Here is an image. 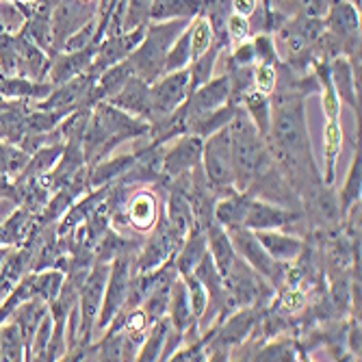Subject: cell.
Segmentation results:
<instances>
[{
	"mask_svg": "<svg viewBox=\"0 0 362 362\" xmlns=\"http://www.w3.org/2000/svg\"><path fill=\"white\" fill-rule=\"evenodd\" d=\"M230 152H233V182L237 191H247L274 163L267 139L256 130L243 107L230 122Z\"/></svg>",
	"mask_w": 362,
	"mask_h": 362,
	"instance_id": "1",
	"label": "cell"
},
{
	"mask_svg": "<svg viewBox=\"0 0 362 362\" xmlns=\"http://www.w3.org/2000/svg\"><path fill=\"white\" fill-rule=\"evenodd\" d=\"M191 20H165V22H148L141 44L130 52L128 61L133 63L135 76L146 83H154L165 70V54L174 40L189 26Z\"/></svg>",
	"mask_w": 362,
	"mask_h": 362,
	"instance_id": "2",
	"label": "cell"
},
{
	"mask_svg": "<svg viewBox=\"0 0 362 362\" xmlns=\"http://www.w3.org/2000/svg\"><path fill=\"white\" fill-rule=\"evenodd\" d=\"M202 170L217 193L221 197L235 193L233 182V152H230V124L226 128H219L217 133L209 135L202 144Z\"/></svg>",
	"mask_w": 362,
	"mask_h": 362,
	"instance_id": "3",
	"label": "cell"
},
{
	"mask_svg": "<svg viewBox=\"0 0 362 362\" xmlns=\"http://www.w3.org/2000/svg\"><path fill=\"white\" fill-rule=\"evenodd\" d=\"M230 241H233L235 252L247 262V265L265 278L276 291L284 286L286 282V272H288V262H278L274 260L267 250L260 245V241L256 239L254 230L245 228V226H237V228H228L226 230Z\"/></svg>",
	"mask_w": 362,
	"mask_h": 362,
	"instance_id": "4",
	"label": "cell"
},
{
	"mask_svg": "<svg viewBox=\"0 0 362 362\" xmlns=\"http://www.w3.org/2000/svg\"><path fill=\"white\" fill-rule=\"evenodd\" d=\"M109 269H111V262H93L89 276L85 278V282L81 286V293H78L81 323H78V345L76 347L89 345L93 339V327H95L98 313H100V306H103V295H105Z\"/></svg>",
	"mask_w": 362,
	"mask_h": 362,
	"instance_id": "5",
	"label": "cell"
},
{
	"mask_svg": "<svg viewBox=\"0 0 362 362\" xmlns=\"http://www.w3.org/2000/svg\"><path fill=\"white\" fill-rule=\"evenodd\" d=\"M189 98V68L163 74L150 85V109L148 124H156L163 117L172 115Z\"/></svg>",
	"mask_w": 362,
	"mask_h": 362,
	"instance_id": "6",
	"label": "cell"
},
{
	"mask_svg": "<svg viewBox=\"0 0 362 362\" xmlns=\"http://www.w3.org/2000/svg\"><path fill=\"white\" fill-rule=\"evenodd\" d=\"M133 258H135V254H126V256H119L111 262L105 295H103V306H100V313H98V319H95L93 334L103 332L105 327L113 321V317L124 308L128 286H130V276H133Z\"/></svg>",
	"mask_w": 362,
	"mask_h": 362,
	"instance_id": "7",
	"label": "cell"
},
{
	"mask_svg": "<svg viewBox=\"0 0 362 362\" xmlns=\"http://www.w3.org/2000/svg\"><path fill=\"white\" fill-rule=\"evenodd\" d=\"M160 209H163V202L158 200L156 191H152L148 187H135L126 197L122 215L115 217L111 223L115 230L130 228L133 233L144 235V233H150V230L156 226V221L160 217Z\"/></svg>",
	"mask_w": 362,
	"mask_h": 362,
	"instance_id": "8",
	"label": "cell"
},
{
	"mask_svg": "<svg viewBox=\"0 0 362 362\" xmlns=\"http://www.w3.org/2000/svg\"><path fill=\"white\" fill-rule=\"evenodd\" d=\"M100 13V5L98 0H57L50 18V28H52V50H61L65 40L98 18Z\"/></svg>",
	"mask_w": 362,
	"mask_h": 362,
	"instance_id": "9",
	"label": "cell"
},
{
	"mask_svg": "<svg viewBox=\"0 0 362 362\" xmlns=\"http://www.w3.org/2000/svg\"><path fill=\"white\" fill-rule=\"evenodd\" d=\"M144 33H146V26H137L130 30H117V33H111V35H105L103 42L98 44L95 57L89 65L87 74L98 78L107 68H111V65L128 59L130 52L141 44Z\"/></svg>",
	"mask_w": 362,
	"mask_h": 362,
	"instance_id": "10",
	"label": "cell"
},
{
	"mask_svg": "<svg viewBox=\"0 0 362 362\" xmlns=\"http://www.w3.org/2000/svg\"><path fill=\"white\" fill-rule=\"evenodd\" d=\"M202 144L204 139L187 133V135H178L176 139L163 146V176H165V185L185 174H191L193 168L200 165Z\"/></svg>",
	"mask_w": 362,
	"mask_h": 362,
	"instance_id": "11",
	"label": "cell"
},
{
	"mask_svg": "<svg viewBox=\"0 0 362 362\" xmlns=\"http://www.w3.org/2000/svg\"><path fill=\"white\" fill-rule=\"evenodd\" d=\"M302 221H306L304 213H298L295 209L260 200V197H250V204L245 209L243 226L250 230H284V228H298Z\"/></svg>",
	"mask_w": 362,
	"mask_h": 362,
	"instance_id": "12",
	"label": "cell"
},
{
	"mask_svg": "<svg viewBox=\"0 0 362 362\" xmlns=\"http://www.w3.org/2000/svg\"><path fill=\"white\" fill-rule=\"evenodd\" d=\"M98 44H89L81 50H57L50 54V65H48V78L52 85H61L65 81H70L78 74H85L89 70V65L95 57Z\"/></svg>",
	"mask_w": 362,
	"mask_h": 362,
	"instance_id": "13",
	"label": "cell"
},
{
	"mask_svg": "<svg viewBox=\"0 0 362 362\" xmlns=\"http://www.w3.org/2000/svg\"><path fill=\"white\" fill-rule=\"evenodd\" d=\"M226 103H230V81H228V74L223 72L221 76L211 78L202 87L191 91L189 98L182 103V107H185V115L189 119L195 115L215 111V109L223 107Z\"/></svg>",
	"mask_w": 362,
	"mask_h": 362,
	"instance_id": "14",
	"label": "cell"
},
{
	"mask_svg": "<svg viewBox=\"0 0 362 362\" xmlns=\"http://www.w3.org/2000/svg\"><path fill=\"white\" fill-rule=\"evenodd\" d=\"M330 78L341 98V105H347L356 115V133H360V81H356L351 61L345 54L330 59Z\"/></svg>",
	"mask_w": 362,
	"mask_h": 362,
	"instance_id": "15",
	"label": "cell"
},
{
	"mask_svg": "<svg viewBox=\"0 0 362 362\" xmlns=\"http://www.w3.org/2000/svg\"><path fill=\"white\" fill-rule=\"evenodd\" d=\"M260 245L278 262H293L306 245V239L300 235H286L282 230H254Z\"/></svg>",
	"mask_w": 362,
	"mask_h": 362,
	"instance_id": "16",
	"label": "cell"
},
{
	"mask_svg": "<svg viewBox=\"0 0 362 362\" xmlns=\"http://www.w3.org/2000/svg\"><path fill=\"white\" fill-rule=\"evenodd\" d=\"M52 83L50 81H35V78H28V76H7L0 72V95L5 100H42L52 91Z\"/></svg>",
	"mask_w": 362,
	"mask_h": 362,
	"instance_id": "17",
	"label": "cell"
},
{
	"mask_svg": "<svg viewBox=\"0 0 362 362\" xmlns=\"http://www.w3.org/2000/svg\"><path fill=\"white\" fill-rule=\"evenodd\" d=\"M107 103L115 105L117 109L126 111L128 115L146 119L148 109H150V83L141 81L139 76H133Z\"/></svg>",
	"mask_w": 362,
	"mask_h": 362,
	"instance_id": "18",
	"label": "cell"
},
{
	"mask_svg": "<svg viewBox=\"0 0 362 362\" xmlns=\"http://www.w3.org/2000/svg\"><path fill=\"white\" fill-rule=\"evenodd\" d=\"M137 160V150L130 154H119V156H107L103 160H98L95 165L87 168V180H89V189H98V187H107L113 185L115 180H119Z\"/></svg>",
	"mask_w": 362,
	"mask_h": 362,
	"instance_id": "19",
	"label": "cell"
},
{
	"mask_svg": "<svg viewBox=\"0 0 362 362\" xmlns=\"http://www.w3.org/2000/svg\"><path fill=\"white\" fill-rule=\"evenodd\" d=\"M168 319H170L174 330L180 332L182 337L191 330V327H197V321L193 317L191 302H189V291H187V284H185V280L180 276L174 280L172 291H170ZM197 330H200V327H197Z\"/></svg>",
	"mask_w": 362,
	"mask_h": 362,
	"instance_id": "20",
	"label": "cell"
},
{
	"mask_svg": "<svg viewBox=\"0 0 362 362\" xmlns=\"http://www.w3.org/2000/svg\"><path fill=\"white\" fill-rule=\"evenodd\" d=\"M239 109H241V105L226 103L223 107H219L215 111H209V113H202V115L189 117L185 122V135L189 133V135H195V137H200V139H206L209 135L217 133L219 128H226L230 122H233Z\"/></svg>",
	"mask_w": 362,
	"mask_h": 362,
	"instance_id": "21",
	"label": "cell"
},
{
	"mask_svg": "<svg viewBox=\"0 0 362 362\" xmlns=\"http://www.w3.org/2000/svg\"><path fill=\"white\" fill-rule=\"evenodd\" d=\"M209 252V245H206V230L200 228V226H193L189 230V235L185 237L180 250L176 252L174 256V265H176V272L180 278L193 274L195 265L202 260V256Z\"/></svg>",
	"mask_w": 362,
	"mask_h": 362,
	"instance_id": "22",
	"label": "cell"
},
{
	"mask_svg": "<svg viewBox=\"0 0 362 362\" xmlns=\"http://www.w3.org/2000/svg\"><path fill=\"white\" fill-rule=\"evenodd\" d=\"M35 223L37 215H33L28 209L18 204L11 215L0 221V243H3V247H20L28 239Z\"/></svg>",
	"mask_w": 362,
	"mask_h": 362,
	"instance_id": "23",
	"label": "cell"
},
{
	"mask_svg": "<svg viewBox=\"0 0 362 362\" xmlns=\"http://www.w3.org/2000/svg\"><path fill=\"white\" fill-rule=\"evenodd\" d=\"M339 197V211H341V219H345L349 215V211L360 204L362 200V152H360V146L356 148L354 152V158L349 163V170H347V176H345V182L341 187V193L337 195Z\"/></svg>",
	"mask_w": 362,
	"mask_h": 362,
	"instance_id": "24",
	"label": "cell"
},
{
	"mask_svg": "<svg viewBox=\"0 0 362 362\" xmlns=\"http://www.w3.org/2000/svg\"><path fill=\"white\" fill-rule=\"evenodd\" d=\"M135 76V70H133V63L128 59L111 65L107 68L100 76L95 78V87H93V95H95V103L100 100H111V98Z\"/></svg>",
	"mask_w": 362,
	"mask_h": 362,
	"instance_id": "25",
	"label": "cell"
},
{
	"mask_svg": "<svg viewBox=\"0 0 362 362\" xmlns=\"http://www.w3.org/2000/svg\"><path fill=\"white\" fill-rule=\"evenodd\" d=\"M206 245H209V254L213 256L215 267L226 278V274L230 272V267H233V262L237 258V252L233 247V241H230L228 233L217 221H213L206 228Z\"/></svg>",
	"mask_w": 362,
	"mask_h": 362,
	"instance_id": "26",
	"label": "cell"
},
{
	"mask_svg": "<svg viewBox=\"0 0 362 362\" xmlns=\"http://www.w3.org/2000/svg\"><path fill=\"white\" fill-rule=\"evenodd\" d=\"M341 150H343V124H341V119L325 122V128H323V160H325V170L321 174L325 185H334L337 163H339Z\"/></svg>",
	"mask_w": 362,
	"mask_h": 362,
	"instance_id": "27",
	"label": "cell"
},
{
	"mask_svg": "<svg viewBox=\"0 0 362 362\" xmlns=\"http://www.w3.org/2000/svg\"><path fill=\"white\" fill-rule=\"evenodd\" d=\"M202 11V0H152L148 22L193 20Z\"/></svg>",
	"mask_w": 362,
	"mask_h": 362,
	"instance_id": "28",
	"label": "cell"
},
{
	"mask_svg": "<svg viewBox=\"0 0 362 362\" xmlns=\"http://www.w3.org/2000/svg\"><path fill=\"white\" fill-rule=\"evenodd\" d=\"M274 341L267 343V341H262L258 345V349L254 351L252 360H302V347H300V341L295 339V337H288V332H284V337H272Z\"/></svg>",
	"mask_w": 362,
	"mask_h": 362,
	"instance_id": "29",
	"label": "cell"
},
{
	"mask_svg": "<svg viewBox=\"0 0 362 362\" xmlns=\"http://www.w3.org/2000/svg\"><path fill=\"white\" fill-rule=\"evenodd\" d=\"M241 107L243 111L247 113V117L252 119V124L256 126V130L262 135V137H267L269 133V124H272V98L265 95V93H260L256 91L254 87L250 91L243 93L241 98Z\"/></svg>",
	"mask_w": 362,
	"mask_h": 362,
	"instance_id": "30",
	"label": "cell"
},
{
	"mask_svg": "<svg viewBox=\"0 0 362 362\" xmlns=\"http://www.w3.org/2000/svg\"><path fill=\"white\" fill-rule=\"evenodd\" d=\"M172 330V323L165 317L156 319L150 327H148V334L135 356V360L139 362H154V360H160V354H163V347H165V341H168V334Z\"/></svg>",
	"mask_w": 362,
	"mask_h": 362,
	"instance_id": "31",
	"label": "cell"
},
{
	"mask_svg": "<svg viewBox=\"0 0 362 362\" xmlns=\"http://www.w3.org/2000/svg\"><path fill=\"white\" fill-rule=\"evenodd\" d=\"M226 48L219 44V42H213V46L202 52L197 59H193L189 63V93L195 91L197 87H202L204 83H209L213 78V72H215V65H217V59L219 54L223 52Z\"/></svg>",
	"mask_w": 362,
	"mask_h": 362,
	"instance_id": "32",
	"label": "cell"
},
{
	"mask_svg": "<svg viewBox=\"0 0 362 362\" xmlns=\"http://www.w3.org/2000/svg\"><path fill=\"white\" fill-rule=\"evenodd\" d=\"M0 360H26L24 339L20 334V327L11 319L0 325Z\"/></svg>",
	"mask_w": 362,
	"mask_h": 362,
	"instance_id": "33",
	"label": "cell"
},
{
	"mask_svg": "<svg viewBox=\"0 0 362 362\" xmlns=\"http://www.w3.org/2000/svg\"><path fill=\"white\" fill-rule=\"evenodd\" d=\"M30 154L22 150L18 144L0 139V174H5L9 178H16L28 163Z\"/></svg>",
	"mask_w": 362,
	"mask_h": 362,
	"instance_id": "34",
	"label": "cell"
},
{
	"mask_svg": "<svg viewBox=\"0 0 362 362\" xmlns=\"http://www.w3.org/2000/svg\"><path fill=\"white\" fill-rule=\"evenodd\" d=\"M189 40H191V61L197 59L202 52H206L213 46V42H215L213 28L202 13H197L189 22Z\"/></svg>",
	"mask_w": 362,
	"mask_h": 362,
	"instance_id": "35",
	"label": "cell"
},
{
	"mask_svg": "<svg viewBox=\"0 0 362 362\" xmlns=\"http://www.w3.org/2000/svg\"><path fill=\"white\" fill-rule=\"evenodd\" d=\"M189 63H191V40H189V26H187L170 46L165 54V70H163V74L185 70L189 68Z\"/></svg>",
	"mask_w": 362,
	"mask_h": 362,
	"instance_id": "36",
	"label": "cell"
},
{
	"mask_svg": "<svg viewBox=\"0 0 362 362\" xmlns=\"http://www.w3.org/2000/svg\"><path fill=\"white\" fill-rule=\"evenodd\" d=\"M63 280H65V274L59 272V269H46V272H35V295L40 300H44L46 304H50L61 286H63Z\"/></svg>",
	"mask_w": 362,
	"mask_h": 362,
	"instance_id": "37",
	"label": "cell"
},
{
	"mask_svg": "<svg viewBox=\"0 0 362 362\" xmlns=\"http://www.w3.org/2000/svg\"><path fill=\"white\" fill-rule=\"evenodd\" d=\"M254 59L256 63H269V65H280V52L276 48V40L272 37V33H256L254 40Z\"/></svg>",
	"mask_w": 362,
	"mask_h": 362,
	"instance_id": "38",
	"label": "cell"
},
{
	"mask_svg": "<svg viewBox=\"0 0 362 362\" xmlns=\"http://www.w3.org/2000/svg\"><path fill=\"white\" fill-rule=\"evenodd\" d=\"M150 5H152V0H126L122 30L146 26L148 24V13H150Z\"/></svg>",
	"mask_w": 362,
	"mask_h": 362,
	"instance_id": "39",
	"label": "cell"
},
{
	"mask_svg": "<svg viewBox=\"0 0 362 362\" xmlns=\"http://www.w3.org/2000/svg\"><path fill=\"white\" fill-rule=\"evenodd\" d=\"M254 89L272 95L276 91L278 85V65H269V63H254Z\"/></svg>",
	"mask_w": 362,
	"mask_h": 362,
	"instance_id": "40",
	"label": "cell"
},
{
	"mask_svg": "<svg viewBox=\"0 0 362 362\" xmlns=\"http://www.w3.org/2000/svg\"><path fill=\"white\" fill-rule=\"evenodd\" d=\"M182 280H185L187 291H189V302H191L193 317H195V321H200V317H202L204 310H206V291H204L202 282L197 280L195 274H189V276H185Z\"/></svg>",
	"mask_w": 362,
	"mask_h": 362,
	"instance_id": "41",
	"label": "cell"
},
{
	"mask_svg": "<svg viewBox=\"0 0 362 362\" xmlns=\"http://www.w3.org/2000/svg\"><path fill=\"white\" fill-rule=\"evenodd\" d=\"M226 35H228L230 46H237V44L250 40L252 30H250L247 18H243L239 13H230V18L226 20Z\"/></svg>",
	"mask_w": 362,
	"mask_h": 362,
	"instance_id": "42",
	"label": "cell"
},
{
	"mask_svg": "<svg viewBox=\"0 0 362 362\" xmlns=\"http://www.w3.org/2000/svg\"><path fill=\"white\" fill-rule=\"evenodd\" d=\"M0 200H7L13 206L20 204V189L13 182V178H9L5 174H0Z\"/></svg>",
	"mask_w": 362,
	"mask_h": 362,
	"instance_id": "43",
	"label": "cell"
},
{
	"mask_svg": "<svg viewBox=\"0 0 362 362\" xmlns=\"http://www.w3.org/2000/svg\"><path fill=\"white\" fill-rule=\"evenodd\" d=\"M256 7L258 0H233V13H239L243 18H250Z\"/></svg>",
	"mask_w": 362,
	"mask_h": 362,
	"instance_id": "44",
	"label": "cell"
},
{
	"mask_svg": "<svg viewBox=\"0 0 362 362\" xmlns=\"http://www.w3.org/2000/svg\"><path fill=\"white\" fill-rule=\"evenodd\" d=\"M7 252H9V247H3V243H0V262H3V258L7 256Z\"/></svg>",
	"mask_w": 362,
	"mask_h": 362,
	"instance_id": "45",
	"label": "cell"
},
{
	"mask_svg": "<svg viewBox=\"0 0 362 362\" xmlns=\"http://www.w3.org/2000/svg\"><path fill=\"white\" fill-rule=\"evenodd\" d=\"M349 3H351V5H356V7L360 9V0H349Z\"/></svg>",
	"mask_w": 362,
	"mask_h": 362,
	"instance_id": "46",
	"label": "cell"
},
{
	"mask_svg": "<svg viewBox=\"0 0 362 362\" xmlns=\"http://www.w3.org/2000/svg\"><path fill=\"white\" fill-rule=\"evenodd\" d=\"M7 3H11V5H16V3H18V0H7Z\"/></svg>",
	"mask_w": 362,
	"mask_h": 362,
	"instance_id": "47",
	"label": "cell"
},
{
	"mask_svg": "<svg viewBox=\"0 0 362 362\" xmlns=\"http://www.w3.org/2000/svg\"><path fill=\"white\" fill-rule=\"evenodd\" d=\"M3 219H5V217H3V215H0V221H3Z\"/></svg>",
	"mask_w": 362,
	"mask_h": 362,
	"instance_id": "48",
	"label": "cell"
}]
</instances>
